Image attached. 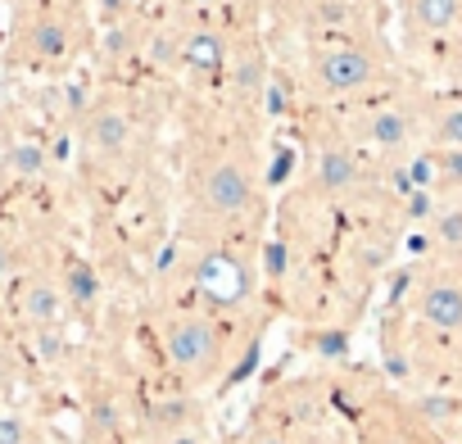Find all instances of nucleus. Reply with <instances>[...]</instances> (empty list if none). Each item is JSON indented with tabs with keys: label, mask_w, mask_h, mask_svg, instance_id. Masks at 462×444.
Here are the masks:
<instances>
[{
	"label": "nucleus",
	"mask_w": 462,
	"mask_h": 444,
	"mask_svg": "<svg viewBox=\"0 0 462 444\" xmlns=\"http://www.w3.org/2000/svg\"><path fill=\"white\" fill-rule=\"evenodd\" d=\"M163 358L186 381H208L222 367V331L204 313H177L163 322Z\"/></svg>",
	"instance_id": "1"
},
{
	"label": "nucleus",
	"mask_w": 462,
	"mask_h": 444,
	"mask_svg": "<svg viewBox=\"0 0 462 444\" xmlns=\"http://www.w3.org/2000/svg\"><path fill=\"white\" fill-rule=\"evenodd\" d=\"M199 204L213 217H241L254 204V177L241 168V159H213L199 172Z\"/></svg>",
	"instance_id": "2"
},
{
	"label": "nucleus",
	"mask_w": 462,
	"mask_h": 444,
	"mask_svg": "<svg viewBox=\"0 0 462 444\" xmlns=\"http://www.w3.org/2000/svg\"><path fill=\"white\" fill-rule=\"evenodd\" d=\"M313 78L327 96H358L376 82V60L363 46H327L313 60Z\"/></svg>",
	"instance_id": "3"
},
{
	"label": "nucleus",
	"mask_w": 462,
	"mask_h": 444,
	"mask_svg": "<svg viewBox=\"0 0 462 444\" xmlns=\"http://www.w3.org/2000/svg\"><path fill=\"white\" fill-rule=\"evenodd\" d=\"M417 318L439 336H462V277H430L417 291Z\"/></svg>",
	"instance_id": "4"
},
{
	"label": "nucleus",
	"mask_w": 462,
	"mask_h": 444,
	"mask_svg": "<svg viewBox=\"0 0 462 444\" xmlns=\"http://www.w3.org/2000/svg\"><path fill=\"white\" fill-rule=\"evenodd\" d=\"M132 114L123 109V105H96L91 114H87V127H82V136H87V150L96 154V159H118V154H127V145H132Z\"/></svg>",
	"instance_id": "5"
},
{
	"label": "nucleus",
	"mask_w": 462,
	"mask_h": 444,
	"mask_svg": "<svg viewBox=\"0 0 462 444\" xmlns=\"http://www.w3.org/2000/svg\"><path fill=\"white\" fill-rule=\"evenodd\" d=\"M64 309H69V300H64V286L55 277H28L19 286V318L28 327H37V331L42 327H60Z\"/></svg>",
	"instance_id": "6"
},
{
	"label": "nucleus",
	"mask_w": 462,
	"mask_h": 444,
	"mask_svg": "<svg viewBox=\"0 0 462 444\" xmlns=\"http://www.w3.org/2000/svg\"><path fill=\"white\" fill-rule=\"evenodd\" d=\"M23 51H28L32 64H64V60L73 55V28H69L64 19L46 14V19H37V23L28 28Z\"/></svg>",
	"instance_id": "7"
},
{
	"label": "nucleus",
	"mask_w": 462,
	"mask_h": 444,
	"mask_svg": "<svg viewBox=\"0 0 462 444\" xmlns=\"http://www.w3.org/2000/svg\"><path fill=\"white\" fill-rule=\"evenodd\" d=\"M363 181V159L354 154V150H345V145H331V150H322L318 154V186L322 190H354Z\"/></svg>",
	"instance_id": "8"
},
{
	"label": "nucleus",
	"mask_w": 462,
	"mask_h": 444,
	"mask_svg": "<svg viewBox=\"0 0 462 444\" xmlns=\"http://www.w3.org/2000/svg\"><path fill=\"white\" fill-rule=\"evenodd\" d=\"M363 132H367V141L381 145V150H403V145L412 141L417 123H412L403 109H381V114H372V118L363 123Z\"/></svg>",
	"instance_id": "9"
},
{
	"label": "nucleus",
	"mask_w": 462,
	"mask_h": 444,
	"mask_svg": "<svg viewBox=\"0 0 462 444\" xmlns=\"http://www.w3.org/2000/svg\"><path fill=\"white\" fill-rule=\"evenodd\" d=\"M408 19L417 32H448L462 19V0H408Z\"/></svg>",
	"instance_id": "10"
},
{
	"label": "nucleus",
	"mask_w": 462,
	"mask_h": 444,
	"mask_svg": "<svg viewBox=\"0 0 462 444\" xmlns=\"http://www.w3.org/2000/svg\"><path fill=\"white\" fill-rule=\"evenodd\" d=\"M60 286H64V300H69L73 309H91V304L100 300V273H96L91 264H82V259H73V264L64 268Z\"/></svg>",
	"instance_id": "11"
},
{
	"label": "nucleus",
	"mask_w": 462,
	"mask_h": 444,
	"mask_svg": "<svg viewBox=\"0 0 462 444\" xmlns=\"http://www.w3.org/2000/svg\"><path fill=\"white\" fill-rule=\"evenodd\" d=\"M430 236L444 254H457L462 259V204H444L430 222Z\"/></svg>",
	"instance_id": "12"
},
{
	"label": "nucleus",
	"mask_w": 462,
	"mask_h": 444,
	"mask_svg": "<svg viewBox=\"0 0 462 444\" xmlns=\"http://www.w3.org/2000/svg\"><path fill=\"white\" fill-rule=\"evenodd\" d=\"M5 163H10L14 177H42L46 163H51V154H46L42 141H14V145L5 150Z\"/></svg>",
	"instance_id": "13"
},
{
	"label": "nucleus",
	"mask_w": 462,
	"mask_h": 444,
	"mask_svg": "<svg viewBox=\"0 0 462 444\" xmlns=\"http://www.w3.org/2000/svg\"><path fill=\"white\" fill-rule=\"evenodd\" d=\"M222 55H226V46H222L217 32H195V37H186V64H190V69H217Z\"/></svg>",
	"instance_id": "14"
},
{
	"label": "nucleus",
	"mask_w": 462,
	"mask_h": 444,
	"mask_svg": "<svg viewBox=\"0 0 462 444\" xmlns=\"http://www.w3.org/2000/svg\"><path fill=\"white\" fill-rule=\"evenodd\" d=\"M430 141L435 150H462V105H448L430 118Z\"/></svg>",
	"instance_id": "15"
},
{
	"label": "nucleus",
	"mask_w": 462,
	"mask_h": 444,
	"mask_svg": "<svg viewBox=\"0 0 462 444\" xmlns=\"http://www.w3.org/2000/svg\"><path fill=\"white\" fill-rule=\"evenodd\" d=\"M417 412H421L430 426H453V421L462 417V399H453V394H426V399L417 403Z\"/></svg>",
	"instance_id": "16"
},
{
	"label": "nucleus",
	"mask_w": 462,
	"mask_h": 444,
	"mask_svg": "<svg viewBox=\"0 0 462 444\" xmlns=\"http://www.w3.org/2000/svg\"><path fill=\"white\" fill-rule=\"evenodd\" d=\"M150 60H154L159 69H181V64H186V42L172 37V32H154V42H150Z\"/></svg>",
	"instance_id": "17"
},
{
	"label": "nucleus",
	"mask_w": 462,
	"mask_h": 444,
	"mask_svg": "<svg viewBox=\"0 0 462 444\" xmlns=\"http://www.w3.org/2000/svg\"><path fill=\"white\" fill-rule=\"evenodd\" d=\"M430 163H435L439 190H457V186H462V150H444V154L430 159Z\"/></svg>",
	"instance_id": "18"
},
{
	"label": "nucleus",
	"mask_w": 462,
	"mask_h": 444,
	"mask_svg": "<svg viewBox=\"0 0 462 444\" xmlns=\"http://www.w3.org/2000/svg\"><path fill=\"white\" fill-rule=\"evenodd\" d=\"M64 354H69L64 331H60V327H42V331H37V358H42V363H60Z\"/></svg>",
	"instance_id": "19"
},
{
	"label": "nucleus",
	"mask_w": 462,
	"mask_h": 444,
	"mask_svg": "<svg viewBox=\"0 0 462 444\" xmlns=\"http://www.w3.org/2000/svg\"><path fill=\"white\" fill-rule=\"evenodd\" d=\"M28 439H32V430L19 412H0V444H28Z\"/></svg>",
	"instance_id": "20"
},
{
	"label": "nucleus",
	"mask_w": 462,
	"mask_h": 444,
	"mask_svg": "<svg viewBox=\"0 0 462 444\" xmlns=\"http://www.w3.org/2000/svg\"><path fill=\"white\" fill-rule=\"evenodd\" d=\"M186 412H190V408H186L181 399H168V403L154 408V421H159V426H172V435H177V426L186 421Z\"/></svg>",
	"instance_id": "21"
},
{
	"label": "nucleus",
	"mask_w": 462,
	"mask_h": 444,
	"mask_svg": "<svg viewBox=\"0 0 462 444\" xmlns=\"http://www.w3.org/2000/svg\"><path fill=\"white\" fill-rule=\"evenodd\" d=\"M14 277V254H10V245H0V286H5Z\"/></svg>",
	"instance_id": "22"
},
{
	"label": "nucleus",
	"mask_w": 462,
	"mask_h": 444,
	"mask_svg": "<svg viewBox=\"0 0 462 444\" xmlns=\"http://www.w3.org/2000/svg\"><path fill=\"white\" fill-rule=\"evenodd\" d=\"M250 444H291V439H286L282 430H263V435H254Z\"/></svg>",
	"instance_id": "23"
},
{
	"label": "nucleus",
	"mask_w": 462,
	"mask_h": 444,
	"mask_svg": "<svg viewBox=\"0 0 462 444\" xmlns=\"http://www.w3.org/2000/svg\"><path fill=\"white\" fill-rule=\"evenodd\" d=\"M181 5H195V10H208V5H217V0H181Z\"/></svg>",
	"instance_id": "24"
},
{
	"label": "nucleus",
	"mask_w": 462,
	"mask_h": 444,
	"mask_svg": "<svg viewBox=\"0 0 462 444\" xmlns=\"http://www.w3.org/2000/svg\"><path fill=\"white\" fill-rule=\"evenodd\" d=\"M127 5H145V0H127Z\"/></svg>",
	"instance_id": "25"
}]
</instances>
